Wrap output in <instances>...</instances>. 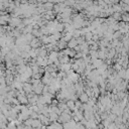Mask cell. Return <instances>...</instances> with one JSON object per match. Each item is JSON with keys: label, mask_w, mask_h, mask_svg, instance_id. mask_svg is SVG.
<instances>
[{"label": "cell", "mask_w": 129, "mask_h": 129, "mask_svg": "<svg viewBox=\"0 0 129 129\" xmlns=\"http://www.w3.org/2000/svg\"><path fill=\"white\" fill-rule=\"evenodd\" d=\"M78 100L82 103V104H87V103L89 102V100H90V98H89V97H88V96L83 92L82 94H80V95H79Z\"/></svg>", "instance_id": "2"}, {"label": "cell", "mask_w": 129, "mask_h": 129, "mask_svg": "<svg viewBox=\"0 0 129 129\" xmlns=\"http://www.w3.org/2000/svg\"><path fill=\"white\" fill-rule=\"evenodd\" d=\"M31 122H32V119H30V118H28V119H26L25 121H23V125L24 126H29V127H31Z\"/></svg>", "instance_id": "13"}, {"label": "cell", "mask_w": 129, "mask_h": 129, "mask_svg": "<svg viewBox=\"0 0 129 129\" xmlns=\"http://www.w3.org/2000/svg\"><path fill=\"white\" fill-rule=\"evenodd\" d=\"M92 36H93L92 32H88V33H86V34L84 35L85 41H90V40H92Z\"/></svg>", "instance_id": "12"}, {"label": "cell", "mask_w": 129, "mask_h": 129, "mask_svg": "<svg viewBox=\"0 0 129 129\" xmlns=\"http://www.w3.org/2000/svg\"><path fill=\"white\" fill-rule=\"evenodd\" d=\"M41 77H42V76L37 73V74H33V75L31 76V79H33V80H40Z\"/></svg>", "instance_id": "14"}, {"label": "cell", "mask_w": 129, "mask_h": 129, "mask_svg": "<svg viewBox=\"0 0 129 129\" xmlns=\"http://www.w3.org/2000/svg\"><path fill=\"white\" fill-rule=\"evenodd\" d=\"M0 64H1V60H0Z\"/></svg>", "instance_id": "15"}, {"label": "cell", "mask_w": 129, "mask_h": 129, "mask_svg": "<svg viewBox=\"0 0 129 129\" xmlns=\"http://www.w3.org/2000/svg\"><path fill=\"white\" fill-rule=\"evenodd\" d=\"M66 106H67V108H68L69 110H71V111L73 112L74 109H75V102L72 101V100H67V101H66Z\"/></svg>", "instance_id": "8"}, {"label": "cell", "mask_w": 129, "mask_h": 129, "mask_svg": "<svg viewBox=\"0 0 129 129\" xmlns=\"http://www.w3.org/2000/svg\"><path fill=\"white\" fill-rule=\"evenodd\" d=\"M0 48H1V47H0Z\"/></svg>", "instance_id": "16"}, {"label": "cell", "mask_w": 129, "mask_h": 129, "mask_svg": "<svg viewBox=\"0 0 129 129\" xmlns=\"http://www.w3.org/2000/svg\"><path fill=\"white\" fill-rule=\"evenodd\" d=\"M111 17L113 18V20H115V21H117V22H119V21H121V13H117V12H114L112 15H111Z\"/></svg>", "instance_id": "10"}, {"label": "cell", "mask_w": 129, "mask_h": 129, "mask_svg": "<svg viewBox=\"0 0 129 129\" xmlns=\"http://www.w3.org/2000/svg\"><path fill=\"white\" fill-rule=\"evenodd\" d=\"M57 47H58V49H59V50H64V49H66V48H67V42H65L64 40L60 39V40L58 41Z\"/></svg>", "instance_id": "6"}, {"label": "cell", "mask_w": 129, "mask_h": 129, "mask_svg": "<svg viewBox=\"0 0 129 129\" xmlns=\"http://www.w3.org/2000/svg\"><path fill=\"white\" fill-rule=\"evenodd\" d=\"M58 60H59L61 65H66V64H70V60L71 59L69 57H67V56H63V57L58 58Z\"/></svg>", "instance_id": "5"}, {"label": "cell", "mask_w": 129, "mask_h": 129, "mask_svg": "<svg viewBox=\"0 0 129 129\" xmlns=\"http://www.w3.org/2000/svg\"><path fill=\"white\" fill-rule=\"evenodd\" d=\"M48 119H49V122H50V123H55V122H57V121H58L59 116H58L56 113H51V112H49Z\"/></svg>", "instance_id": "7"}, {"label": "cell", "mask_w": 129, "mask_h": 129, "mask_svg": "<svg viewBox=\"0 0 129 129\" xmlns=\"http://www.w3.org/2000/svg\"><path fill=\"white\" fill-rule=\"evenodd\" d=\"M101 124L103 125V127L107 128V127H108V126L111 124V121H110V120L107 118V119H105V120H102V121H101Z\"/></svg>", "instance_id": "11"}, {"label": "cell", "mask_w": 129, "mask_h": 129, "mask_svg": "<svg viewBox=\"0 0 129 129\" xmlns=\"http://www.w3.org/2000/svg\"><path fill=\"white\" fill-rule=\"evenodd\" d=\"M77 45H78V43H77V40L75 38H72L70 41L67 42V47L70 48V49H74Z\"/></svg>", "instance_id": "4"}, {"label": "cell", "mask_w": 129, "mask_h": 129, "mask_svg": "<svg viewBox=\"0 0 129 129\" xmlns=\"http://www.w3.org/2000/svg\"><path fill=\"white\" fill-rule=\"evenodd\" d=\"M43 8H44V11H51L55 6V3L54 2H44L42 4Z\"/></svg>", "instance_id": "3"}, {"label": "cell", "mask_w": 129, "mask_h": 129, "mask_svg": "<svg viewBox=\"0 0 129 129\" xmlns=\"http://www.w3.org/2000/svg\"><path fill=\"white\" fill-rule=\"evenodd\" d=\"M42 125H41V123H40V121L38 120V119H34V120H32V122H31V128H40Z\"/></svg>", "instance_id": "9"}, {"label": "cell", "mask_w": 129, "mask_h": 129, "mask_svg": "<svg viewBox=\"0 0 129 129\" xmlns=\"http://www.w3.org/2000/svg\"><path fill=\"white\" fill-rule=\"evenodd\" d=\"M22 90L24 91V93L25 94H29V93H32V86H31V84L30 83H24L23 84V86H22Z\"/></svg>", "instance_id": "1"}]
</instances>
